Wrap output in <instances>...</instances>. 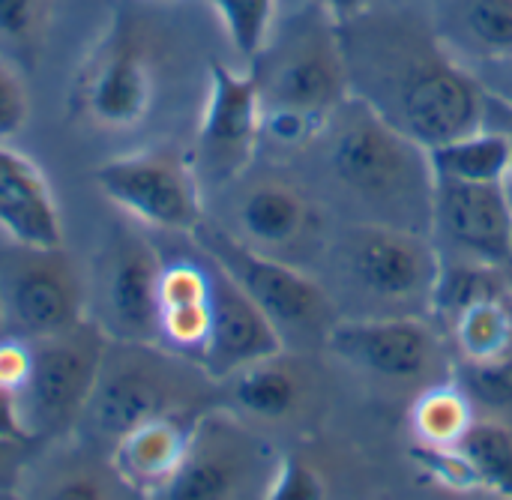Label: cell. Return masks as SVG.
<instances>
[{
  "mask_svg": "<svg viewBox=\"0 0 512 500\" xmlns=\"http://www.w3.org/2000/svg\"><path fill=\"white\" fill-rule=\"evenodd\" d=\"M351 96L423 150L480 132L486 90L438 33L372 9L339 24Z\"/></svg>",
  "mask_w": 512,
  "mask_h": 500,
  "instance_id": "6da1fadb",
  "label": "cell"
},
{
  "mask_svg": "<svg viewBox=\"0 0 512 500\" xmlns=\"http://www.w3.org/2000/svg\"><path fill=\"white\" fill-rule=\"evenodd\" d=\"M252 72L264 102V129L279 141L309 138L351 96L339 24L324 9L294 18L252 63Z\"/></svg>",
  "mask_w": 512,
  "mask_h": 500,
  "instance_id": "7a4b0ae2",
  "label": "cell"
},
{
  "mask_svg": "<svg viewBox=\"0 0 512 500\" xmlns=\"http://www.w3.org/2000/svg\"><path fill=\"white\" fill-rule=\"evenodd\" d=\"M330 165L339 183L369 207L387 213L423 207L432 216L429 153L357 96H348L330 117Z\"/></svg>",
  "mask_w": 512,
  "mask_h": 500,
  "instance_id": "3957f363",
  "label": "cell"
},
{
  "mask_svg": "<svg viewBox=\"0 0 512 500\" xmlns=\"http://www.w3.org/2000/svg\"><path fill=\"white\" fill-rule=\"evenodd\" d=\"M177 360L180 354L165 351L162 345L108 339L90 402L75 432L105 456L141 423L186 414L189 378Z\"/></svg>",
  "mask_w": 512,
  "mask_h": 500,
  "instance_id": "277c9868",
  "label": "cell"
},
{
  "mask_svg": "<svg viewBox=\"0 0 512 500\" xmlns=\"http://www.w3.org/2000/svg\"><path fill=\"white\" fill-rule=\"evenodd\" d=\"M105 348L108 336L93 318L30 342V369L15 393L18 420L30 441H60L78 429Z\"/></svg>",
  "mask_w": 512,
  "mask_h": 500,
  "instance_id": "5b68a950",
  "label": "cell"
},
{
  "mask_svg": "<svg viewBox=\"0 0 512 500\" xmlns=\"http://www.w3.org/2000/svg\"><path fill=\"white\" fill-rule=\"evenodd\" d=\"M87 318L84 288L63 249H0V327L12 339H45Z\"/></svg>",
  "mask_w": 512,
  "mask_h": 500,
  "instance_id": "8992f818",
  "label": "cell"
},
{
  "mask_svg": "<svg viewBox=\"0 0 512 500\" xmlns=\"http://www.w3.org/2000/svg\"><path fill=\"white\" fill-rule=\"evenodd\" d=\"M195 243L219 270H225L237 288L267 315V321L285 339L288 333H312L330 312L327 294L294 264H285L267 252L246 246L240 237L201 222Z\"/></svg>",
  "mask_w": 512,
  "mask_h": 500,
  "instance_id": "52a82bcc",
  "label": "cell"
},
{
  "mask_svg": "<svg viewBox=\"0 0 512 500\" xmlns=\"http://www.w3.org/2000/svg\"><path fill=\"white\" fill-rule=\"evenodd\" d=\"M96 186L129 219L177 234H195L204 222L201 180L174 150H141L102 162Z\"/></svg>",
  "mask_w": 512,
  "mask_h": 500,
  "instance_id": "ba28073f",
  "label": "cell"
},
{
  "mask_svg": "<svg viewBox=\"0 0 512 500\" xmlns=\"http://www.w3.org/2000/svg\"><path fill=\"white\" fill-rule=\"evenodd\" d=\"M153 102V63L138 24L114 12L75 81V105L105 129L138 126Z\"/></svg>",
  "mask_w": 512,
  "mask_h": 500,
  "instance_id": "9c48e42d",
  "label": "cell"
},
{
  "mask_svg": "<svg viewBox=\"0 0 512 500\" xmlns=\"http://www.w3.org/2000/svg\"><path fill=\"white\" fill-rule=\"evenodd\" d=\"M342 258L351 282L366 297L396 309L414 303L432 309L444 261L423 234L387 222L357 225L342 243Z\"/></svg>",
  "mask_w": 512,
  "mask_h": 500,
  "instance_id": "30bf717a",
  "label": "cell"
},
{
  "mask_svg": "<svg viewBox=\"0 0 512 500\" xmlns=\"http://www.w3.org/2000/svg\"><path fill=\"white\" fill-rule=\"evenodd\" d=\"M264 132V102L255 72H237L219 60L210 63L207 102L198 123L192 168L198 180L228 183L255 156Z\"/></svg>",
  "mask_w": 512,
  "mask_h": 500,
  "instance_id": "8fae6325",
  "label": "cell"
},
{
  "mask_svg": "<svg viewBox=\"0 0 512 500\" xmlns=\"http://www.w3.org/2000/svg\"><path fill=\"white\" fill-rule=\"evenodd\" d=\"M162 261L156 249L120 231L99 276V315L93 318L111 342L159 345V279Z\"/></svg>",
  "mask_w": 512,
  "mask_h": 500,
  "instance_id": "7c38bea8",
  "label": "cell"
},
{
  "mask_svg": "<svg viewBox=\"0 0 512 500\" xmlns=\"http://www.w3.org/2000/svg\"><path fill=\"white\" fill-rule=\"evenodd\" d=\"M324 342L342 363L387 381H420L438 360L435 333L414 315L336 321Z\"/></svg>",
  "mask_w": 512,
  "mask_h": 500,
  "instance_id": "4fadbf2b",
  "label": "cell"
},
{
  "mask_svg": "<svg viewBox=\"0 0 512 500\" xmlns=\"http://www.w3.org/2000/svg\"><path fill=\"white\" fill-rule=\"evenodd\" d=\"M432 225L465 261L510 264L512 201L507 183L435 180Z\"/></svg>",
  "mask_w": 512,
  "mask_h": 500,
  "instance_id": "5bb4252c",
  "label": "cell"
},
{
  "mask_svg": "<svg viewBox=\"0 0 512 500\" xmlns=\"http://www.w3.org/2000/svg\"><path fill=\"white\" fill-rule=\"evenodd\" d=\"M207 267H210V333L195 363L210 381H225L252 363L279 357L285 339L225 270H219L213 261H207Z\"/></svg>",
  "mask_w": 512,
  "mask_h": 500,
  "instance_id": "9a60e30c",
  "label": "cell"
},
{
  "mask_svg": "<svg viewBox=\"0 0 512 500\" xmlns=\"http://www.w3.org/2000/svg\"><path fill=\"white\" fill-rule=\"evenodd\" d=\"M249 459V438L228 417H198L174 480L156 500H237L249 477Z\"/></svg>",
  "mask_w": 512,
  "mask_h": 500,
  "instance_id": "2e32d148",
  "label": "cell"
},
{
  "mask_svg": "<svg viewBox=\"0 0 512 500\" xmlns=\"http://www.w3.org/2000/svg\"><path fill=\"white\" fill-rule=\"evenodd\" d=\"M0 231L15 246L63 249V222L45 174L9 141H0Z\"/></svg>",
  "mask_w": 512,
  "mask_h": 500,
  "instance_id": "e0dca14e",
  "label": "cell"
},
{
  "mask_svg": "<svg viewBox=\"0 0 512 500\" xmlns=\"http://www.w3.org/2000/svg\"><path fill=\"white\" fill-rule=\"evenodd\" d=\"M192 426L195 420H189L186 414L141 423L105 453V465L129 492L159 498L189 450Z\"/></svg>",
  "mask_w": 512,
  "mask_h": 500,
  "instance_id": "ac0fdd59",
  "label": "cell"
},
{
  "mask_svg": "<svg viewBox=\"0 0 512 500\" xmlns=\"http://www.w3.org/2000/svg\"><path fill=\"white\" fill-rule=\"evenodd\" d=\"M309 219L312 213L306 198L294 186L279 180L252 186L237 207L240 240L267 255L291 249L306 234Z\"/></svg>",
  "mask_w": 512,
  "mask_h": 500,
  "instance_id": "d6986e66",
  "label": "cell"
},
{
  "mask_svg": "<svg viewBox=\"0 0 512 500\" xmlns=\"http://www.w3.org/2000/svg\"><path fill=\"white\" fill-rule=\"evenodd\" d=\"M441 42L477 60H512V0H444L438 15Z\"/></svg>",
  "mask_w": 512,
  "mask_h": 500,
  "instance_id": "ffe728a7",
  "label": "cell"
},
{
  "mask_svg": "<svg viewBox=\"0 0 512 500\" xmlns=\"http://www.w3.org/2000/svg\"><path fill=\"white\" fill-rule=\"evenodd\" d=\"M435 180L456 183H507L512 165V138L507 132L480 129L426 150Z\"/></svg>",
  "mask_w": 512,
  "mask_h": 500,
  "instance_id": "44dd1931",
  "label": "cell"
},
{
  "mask_svg": "<svg viewBox=\"0 0 512 500\" xmlns=\"http://www.w3.org/2000/svg\"><path fill=\"white\" fill-rule=\"evenodd\" d=\"M231 402L255 420H282L297 408V378L279 357L252 363L237 375L225 378Z\"/></svg>",
  "mask_w": 512,
  "mask_h": 500,
  "instance_id": "7402d4cb",
  "label": "cell"
},
{
  "mask_svg": "<svg viewBox=\"0 0 512 500\" xmlns=\"http://www.w3.org/2000/svg\"><path fill=\"white\" fill-rule=\"evenodd\" d=\"M456 450L471 474L474 489H489L504 500H512V432L507 426L474 420Z\"/></svg>",
  "mask_w": 512,
  "mask_h": 500,
  "instance_id": "603a6c76",
  "label": "cell"
},
{
  "mask_svg": "<svg viewBox=\"0 0 512 500\" xmlns=\"http://www.w3.org/2000/svg\"><path fill=\"white\" fill-rule=\"evenodd\" d=\"M414 432L426 447H459V441L474 426L471 399L453 384L426 390L414 405Z\"/></svg>",
  "mask_w": 512,
  "mask_h": 500,
  "instance_id": "cb8c5ba5",
  "label": "cell"
},
{
  "mask_svg": "<svg viewBox=\"0 0 512 500\" xmlns=\"http://www.w3.org/2000/svg\"><path fill=\"white\" fill-rule=\"evenodd\" d=\"M15 498L21 500H111L108 483L93 465L69 459L57 462L48 471H42L36 462H30L21 489Z\"/></svg>",
  "mask_w": 512,
  "mask_h": 500,
  "instance_id": "d4e9b609",
  "label": "cell"
},
{
  "mask_svg": "<svg viewBox=\"0 0 512 500\" xmlns=\"http://www.w3.org/2000/svg\"><path fill=\"white\" fill-rule=\"evenodd\" d=\"M222 21L240 57L255 63L270 45L276 24V0H204Z\"/></svg>",
  "mask_w": 512,
  "mask_h": 500,
  "instance_id": "484cf974",
  "label": "cell"
},
{
  "mask_svg": "<svg viewBox=\"0 0 512 500\" xmlns=\"http://www.w3.org/2000/svg\"><path fill=\"white\" fill-rule=\"evenodd\" d=\"M261 500H327L324 480L300 456H282Z\"/></svg>",
  "mask_w": 512,
  "mask_h": 500,
  "instance_id": "4316f807",
  "label": "cell"
},
{
  "mask_svg": "<svg viewBox=\"0 0 512 500\" xmlns=\"http://www.w3.org/2000/svg\"><path fill=\"white\" fill-rule=\"evenodd\" d=\"M54 0H0V36L15 45H33L48 18Z\"/></svg>",
  "mask_w": 512,
  "mask_h": 500,
  "instance_id": "83f0119b",
  "label": "cell"
},
{
  "mask_svg": "<svg viewBox=\"0 0 512 500\" xmlns=\"http://www.w3.org/2000/svg\"><path fill=\"white\" fill-rule=\"evenodd\" d=\"M30 117V99L21 75L0 60V141H12Z\"/></svg>",
  "mask_w": 512,
  "mask_h": 500,
  "instance_id": "f1b7e54d",
  "label": "cell"
},
{
  "mask_svg": "<svg viewBox=\"0 0 512 500\" xmlns=\"http://www.w3.org/2000/svg\"><path fill=\"white\" fill-rule=\"evenodd\" d=\"M468 387L477 399L504 405L512 402V357L501 363H468Z\"/></svg>",
  "mask_w": 512,
  "mask_h": 500,
  "instance_id": "f546056e",
  "label": "cell"
},
{
  "mask_svg": "<svg viewBox=\"0 0 512 500\" xmlns=\"http://www.w3.org/2000/svg\"><path fill=\"white\" fill-rule=\"evenodd\" d=\"M36 441H24V438H6L0 435V495H18L21 480L30 468V456H33Z\"/></svg>",
  "mask_w": 512,
  "mask_h": 500,
  "instance_id": "4dcf8cb0",
  "label": "cell"
},
{
  "mask_svg": "<svg viewBox=\"0 0 512 500\" xmlns=\"http://www.w3.org/2000/svg\"><path fill=\"white\" fill-rule=\"evenodd\" d=\"M27 369H30V342L3 336L0 339V387L15 396L27 378Z\"/></svg>",
  "mask_w": 512,
  "mask_h": 500,
  "instance_id": "1f68e13d",
  "label": "cell"
},
{
  "mask_svg": "<svg viewBox=\"0 0 512 500\" xmlns=\"http://www.w3.org/2000/svg\"><path fill=\"white\" fill-rule=\"evenodd\" d=\"M321 9L336 21V24H345V21H354L360 15H366L372 9L375 0H318Z\"/></svg>",
  "mask_w": 512,
  "mask_h": 500,
  "instance_id": "d6a6232c",
  "label": "cell"
},
{
  "mask_svg": "<svg viewBox=\"0 0 512 500\" xmlns=\"http://www.w3.org/2000/svg\"><path fill=\"white\" fill-rule=\"evenodd\" d=\"M0 435H6V438H24V441H30V438L24 435V429H21L18 408H15V396H12L9 390H3V387H0Z\"/></svg>",
  "mask_w": 512,
  "mask_h": 500,
  "instance_id": "836d02e7",
  "label": "cell"
},
{
  "mask_svg": "<svg viewBox=\"0 0 512 500\" xmlns=\"http://www.w3.org/2000/svg\"><path fill=\"white\" fill-rule=\"evenodd\" d=\"M510 138H512V135H510ZM507 183H510V186H512V165H510V177H507Z\"/></svg>",
  "mask_w": 512,
  "mask_h": 500,
  "instance_id": "e575fe53",
  "label": "cell"
},
{
  "mask_svg": "<svg viewBox=\"0 0 512 500\" xmlns=\"http://www.w3.org/2000/svg\"><path fill=\"white\" fill-rule=\"evenodd\" d=\"M0 500H15L12 495H0Z\"/></svg>",
  "mask_w": 512,
  "mask_h": 500,
  "instance_id": "d590c367",
  "label": "cell"
},
{
  "mask_svg": "<svg viewBox=\"0 0 512 500\" xmlns=\"http://www.w3.org/2000/svg\"><path fill=\"white\" fill-rule=\"evenodd\" d=\"M507 192H510V201H512V186H510V183H507Z\"/></svg>",
  "mask_w": 512,
  "mask_h": 500,
  "instance_id": "8d00e7d4",
  "label": "cell"
},
{
  "mask_svg": "<svg viewBox=\"0 0 512 500\" xmlns=\"http://www.w3.org/2000/svg\"><path fill=\"white\" fill-rule=\"evenodd\" d=\"M510 264H512V237H510Z\"/></svg>",
  "mask_w": 512,
  "mask_h": 500,
  "instance_id": "74e56055",
  "label": "cell"
},
{
  "mask_svg": "<svg viewBox=\"0 0 512 500\" xmlns=\"http://www.w3.org/2000/svg\"><path fill=\"white\" fill-rule=\"evenodd\" d=\"M0 339H3V327H0Z\"/></svg>",
  "mask_w": 512,
  "mask_h": 500,
  "instance_id": "f35d334b",
  "label": "cell"
}]
</instances>
